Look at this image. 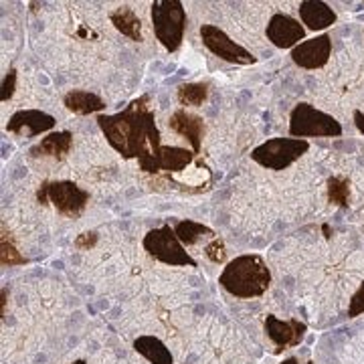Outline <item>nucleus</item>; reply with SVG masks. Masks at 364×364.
Wrapping results in <instances>:
<instances>
[{
    "label": "nucleus",
    "instance_id": "nucleus-1",
    "mask_svg": "<svg viewBox=\"0 0 364 364\" xmlns=\"http://www.w3.org/2000/svg\"><path fill=\"white\" fill-rule=\"evenodd\" d=\"M97 124L105 140L124 158L144 160L160 152V132L154 112L148 105V95L134 100L124 112L114 116H100Z\"/></svg>",
    "mask_w": 364,
    "mask_h": 364
},
{
    "label": "nucleus",
    "instance_id": "nucleus-2",
    "mask_svg": "<svg viewBox=\"0 0 364 364\" xmlns=\"http://www.w3.org/2000/svg\"><path fill=\"white\" fill-rule=\"evenodd\" d=\"M219 284L235 298H259L272 284V272L259 255H241L227 263Z\"/></svg>",
    "mask_w": 364,
    "mask_h": 364
},
{
    "label": "nucleus",
    "instance_id": "nucleus-3",
    "mask_svg": "<svg viewBox=\"0 0 364 364\" xmlns=\"http://www.w3.org/2000/svg\"><path fill=\"white\" fill-rule=\"evenodd\" d=\"M152 26L166 51H178L186 31V11L181 0H156L152 4Z\"/></svg>",
    "mask_w": 364,
    "mask_h": 364
},
{
    "label": "nucleus",
    "instance_id": "nucleus-4",
    "mask_svg": "<svg viewBox=\"0 0 364 364\" xmlns=\"http://www.w3.org/2000/svg\"><path fill=\"white\" fill-rule=\"evenodd\" d=\"M37 200L41 205L51 203L61 217L77 219L90 203V193L71 181H47L37 191Z\"/></svg>",
    "mask_w": 364,
    "mask_h": 364
},
{
    "label": "nucleus",
    "instance_id": "nucleus-5",
    "mask_svg": "<svg viewBox=\"0 0 364 364\" xmlns=\"http://www.w3.org/2000/svg\"><path fill=\"white\" fill-rule=\"evenodd\" d=\"M289 134L294 138H332L342 134V126L336 117L301 102L291 109Z\"/></svg>",
    "mask_w": 364,
    "mask_h": 364
},
{
    "label": "nucleus",
    "instance_id": "nucleus-6",
    "mask_svg": "<svg viewBox=\"0 0 364 364\" xmlns=\"http://www.w3.org/2000/svg\"><path fill=\"white\" fill-rule=\"evenodd\" d=\"M308 150H310V144L301 138H272L257 146L251 152V158L265 168L286 170Z\"/></svg>",
    "mask_w": 364,
    "mask_h": 364
},
{
    "label": "nucleus",
    "instance_id": "nucleus-7",
    "mask_svg": "<svg viewBox=\"0 0 364 364\" xmlns=\"http://www.w3.org/2000/svg\"><path fill=\"white\" fill-rule=\"evenodd\" d=\"M144 249L150 257H154L160 263L166 265H188L196 267V261L186 253V249L176 237L174 229L170 225L152 229L144 237Z\"/></svg>",
    "mask_w": 364,
    "mask_h": 364
},
{
    "label": "nucleus",
    "instance_id": "nucleus-8",
    "mask_svg": "<svg viewBox=\"0 0 364 364\" xmlns=\"http://www.w3.org/2000/svg\"><path fill=\"white\" fill-rule=\"evenodd\" d=\"M200 39H203L208 51L213 53V55H217L223 61H229V63H235V65H253L255 63V57L245 47L235 43L219 26H200Z\"/></svg>",
    "mask_w": 364,
    "mask_h": 364
},
{
    "label": "nucleus",
    "instance_id": "nucleus-9",
    "mask_svg": "<svg viewBox=\"0 0 364 364\" xmlns=\"http://www.w3.org/2000/svg\"><path fill=\"white\" fill-rule=\"evenodd\" d=\"M193 158H195L193 150L178 148V146H162L158 154L138 160V162H140V170L148 174H158V172L174 174L186 168L193 162Z\"/></svg>",
    "mask_w": 364,
    "mask_h": 364
},
{
    "label": "nucleus",
    "instance_id": "nucleus-10",
    "mask_svg": "<svg viewBox=\"0 0 364 364\" xmlns=\"http://www.w3.org/2000/svg\"><path fill=\"white\" fill-rule=\"evenodd\" d=\"M332 55V39L328 35H320L316 39L301 41L298 47L291 49V61L301 69H320L328 63Z\"/></svg>",
    "mask_w": 364,
    "mask_h": 364
},
{
    "label": "nucleus",
    "instance_id": "nucleus-11",
    "mask_svg": "<svg viewBox=\"0 0 364 364\" xmlns=\"http://www.w3.org/2000/svg\"><path fill=\"white\" fill-rule=\"evenodd\" d=\"M55 117L51 114H45L41 109H21L11 116L6 124V132L14 136H25V138H35L39 134H45L55 128Z\"/></svg>",
    "mask_w": 364,
    "mask_h": 364
},
{
    "label": "nucleus",
    "instance_id": "nucleus-12",
    "mask_svg": "<svg viewBox=\"0 0 364 364\" xmlns=\"http://www.w3.org/2000/svg\"><path fill=\"white\" fill-rule=\"evenodd\" d=\"M265 33H267V39L272 41L277 49L298 47L299 41H304L306 37V28L299 25V21L284 13L273 14Z\"/></svg>",
    "mask_w": 364,
    "mask_h": 364
},
{
    "label": "nucleus",
    "instance_id": "nucleus-13",
    "mask_svg": "<svg viewBox=\"0 0 364 364\" xmlns=\"http://www.w3.org/2000/svg\"><path fill=\"white\" fill-rule=\"evenodd\" d=\"M306 324L299 322L296 318L291 320H277L275 316H267L265 318V332L277 346V350H286V348H294L306 336Z\"/></svg>",
    "mask_w": 364,
    "mask_h": 364
},
{
    "label": "nucleus",
    "instance_id": "nucleus-14",
    "mask_svg": "<svg viewBox=\"0 0 364 364\" xmlns=\"http://www.w3.org/2000/svg\"><path fill=\"white\" fill-rule=\"evenodd\" d=\"M168 128L174 134L182 136L186 142L191 144L193 152L198 154L200 152V146H203V138H205V119L196 114H191L186 109H176L168 119Z\"/></svg>",
    "mask_w": 364,
    "mask_h": 364
},
{
    "label": "nucleus",
    "instance_id": "nucleus-15",
    "mask_svg": "<svg viewBox=\"0 0 364 364\" xmlns=\"http://www.w3.org/2000/svg\"><path fill=\"white\" fill-rule=\"evenodd\" d=\"M73 146V134L71 132H53L47 138H43L39 144H35L28 154L33 158H53V160H63L69 154Z\"/></svg>",
    "mask_w": 364,
    "mask_h": 364
},
{
    "label": "nucleus",
    "instance_id": "nucleus-16",
    "mask_svg": "<svg viewBox=\"0 0 364 364\" xmlns=\"http://www.w3.org/2000/svg\"><path fill=\"white\" fill-rule=\"evenodd\" d=\"M299 18L310 31H324L336 23V13L320 0H304L299 4Z\"/></svg>",
    "mask_w": 364,
    "mask_h": 364
},
{
    "label": "nucleus",
    "instance_id": "nucleus-17",
    "mask_svg": "<svg viewBox=\"0 0 364 364\" xmlns=\"http://www.w3.org/2000/svg\"><path fill=\"white\" fill-rule=\"evenodd\" d=\"M63 104L69 112L77 114V116H90V114H97L105 109L104 100L91 91H81V90H73L65 93L63 97Z\"/></svg>",
    "mask_w": 364,
    "mask_h": 364
},
{
    "label": "nucleus",
    "instance_id": "nucleus-18",
    "mask_svg": "<svg viewBox=\"0 0 364 364\" xmlns=\"http://www.w3.org/2000/svg\"><path fill=\"white\" fill-rule=\"evenodd\" d=\"M112 25L117 31L132 41H142V23L138 18V14L132 11L130 6H119L114 13L109 14Z\"/></svg>",
    "mask_w": 364,
    "mask_h": 364
},
{
    "label": "nucleus",
    "instance_id": "nucleus-19",
    "mask_svg": "<svg viewBox=\"0 0 364 364\" xmlns=\"http://www.w3.org/2000/svg\"><path fill=\"white\" fill-rule=\"evenodd\" d=\"M134 348L142 354L144 358L148 360V363L152 364H172V354L166 348V344L162 342V340H158L156 336H140V338H136L134 342Z\"/></svg>",
    "mask_w": 364,
    "mask_h": 364
},
{
    "label": "nucleus",
    "instance_id": "nucleus-20",
    "mask_svg": "<svg viewBox=\"0 0 364 364\" xmlns=\"http://www.w3.org/2000/svg\"><path fill=\"white\" fill-rule=\"evenodd\" d=\"M174 233L181 239L182 245H195V243H198V239H203V237H215L213 229H208L207 225L196 221L176 223Z\"/></svg>",
    "mask_w": 364,
    "mask_h": 364
},
{
    "label": "nucleus",
    "instance_id": "nucleus-21",
    "mask_svg": "<svg viewBox=\"0 0 364 364\" xmlns=\"http://www.w3.org/2000/svg\"><path fill=\"white\" fill-rule=\"evenodd\" d=\"M328 200L336 207H348L350 205V181L342 178V176H332L328 181Z\"/></svg>",
    "mask_w": 364,
    "mask_h": 364
},
{
    "label": "nucleus",
    "instance_id": "nucleus-22",
    "mask_svg": "<svg viewBox=\"0 0 364 364\" xmlns=\"http://www.w3.org/2000/svg\"><path fill=\"white\" fill-rule=\"evenodd\" d=\"M208 97L207 83H184L178 87V102L181 105H203Z\"/></svg>",
    "mask_w": 364,
    "mask_h": 364
},
{
    "label": "nucleus",
    "instance_id": "nucleus-23",
    "mask_svg": "<svg viewBox=\"0 0 364 364\" xmlns=\"http://www.w3.org/2000/svg\"><path fill=\"white\" fill-rule=\"evenodd\" d=\"M0 263L2 265H25L26 259L18 253V249L11 239V233H6V227L2 225V237H0Z\"/></svg>",
    "mask_w": 364,
    "mask_h": 364
},
{
    "label": "nucleus",
    "instance_id": "nucleus-24",
    "mask_svg": "<svg viewBox=\"0 0 364 364\" xmlns=\"http://www.w3.org/2000/svg\"><path fill=\"white\" fill-rule=\"evenodd\" d=\"M205 255H207L208 259L213 261V263H223V261L227 259V251H225V243H223L221 239H213L210 243H208L207 247H205Z\"/></svg>",
    "mask_w": 364,
    "mask_h": 364
},
{
    "label": "nucleus",
    "instance_id": "nucleus-25",
    "mask_svg": "<svg viewBox=\"0 0 364 364\" xmlns=\"http://www.w3.org/2000/svg\"><path fill=\"white\" fill-rule=\"evenodd\" d=\"M14 87H16V69H9V73L2 79V93H0V100L2 102H9L13 97Z\"/></svg>",
    "mask_w": 364,
    "mask_h": 364
},
{
    "label": "nucleus",
    "instance_id": "nucleus-26",
    "mask_svg": "<svg viewBox=\"0 0 364 364\" xmlns=\"http://www.w3.org/2000/svg\"><path fill=\"white\" fill-rule=\"evenodd\" d=\"M364 314V282L358 287V291L352 296L350 299V306H348V316L350 318H356V316H360Z\"/></svg>",
    "mask_w": 364,
    "mask_h": 364
},
{
    "label": "nucleus",
    "instance_id": "nucleus-27",
    "mask_svg": "<svg viewBox=\"0 0 364 364\" xmlns=\"http://www.w3.org/2000/svg\"><path fill=\"white\" fill-rule=\"evenodd\" d=\"M97 239H100V235L95 233V231H85V233H81L77 239H75V247L77 249L95 247Z\"/></svg>",
    "mask_w": 364,
    "mask_h": 364
},
{
    "label": "nucleus",
    "instance_id": "nucleus-28",
    "mask_svg": "<svg viewBox=\"0 0 364 364\" xmlns=\"http://www.w3.org/2000/svg\"><path fill=\"white\" fill-rule=\"evenodd\" d=\"M354 124H356V128H358V132L360 134H364V114L363 112H354Z\"/></svg>",
    "mask_w": 364,
    "mask_h": 364
},
{
    "label": "nucleus",
    "instance_id": "nucleus-29",
    "mask_svg": "<svg viewBox=\"0 0 364 364\" xmlns=\"http://www.w3.org/2000/svg\"><path fill=\"white\" fill-rule=\"evenodd\" d=\"M6 294H9V289L4 287L2 296H0V316H4V312H6Z\"/></svg>",
    "mask_w": 364,
    "mask_h": 364
},
{
    "label": "nucleus",
    "instance_id": "nucleus-30",
    "mask_svg": "<svg viewBox=\"0 0 364 364\" xmlns=\"http://www.w3.org/2000/svg\"><path fill=\"white\" fill-rule=\"evenodd\" d=\"M279 364H299V363L296 360V358H287V360H284V363H279ZM306 364H314V363L310 360V363H306Z\"/></svg>",
    "mask_w": 364,
    "mask_h": 364
}]
</instances>
